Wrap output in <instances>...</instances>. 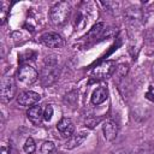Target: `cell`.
<instances>
[{
    "label": "cell",
    "instance_id": "cell-17",
    "mask_svg": "<svg viewBox=\"0 0 154 154\" xmlns=\"http://www.w3.org/2000/svg\"><path fill=\"white\" fill-rule=\"evenodd\" d=\"M7 12H8V4L6 1H0V19H1V24L5 23L6 17H7Z\"/></svg>",
    "mask_w": 154,
    "mask_h": 154
},
{
    "label": "cell",
    "instance_id": "cell-19",
    "mask_svg": "<svg viewBox=\"0 0 154 154\" xmlns=\"http://www.w3.org/2000/svg\"><path fill=\"white\" fill-rule=\"evenodd\" d=\"M52 117H53V107H52V105H47L43 111V119L46 122H49L52 119Z\"/></svg>",
    "mask_w": 154,
    "mask_h": 154
},
{
    "label": "cell",
    "instance_id": "cell-14",
    "mask_svg": "<svg viewBox=\"0 0 154 154\" xmlns=\"http://www.w3.org/2000/svg\"><path fill=\"white\" fill-rule=\"evenodd\" d=\"M54 152H55V144L52 141L43 142V144L41 146V149H40L41 154H53Z\"/></svg>",
    "mask_w": 154,
    "mask_h": 154
},
{
    "label": "cell",
    "instance_id": "cell-10",
    "mask_svg": "<svg viewBox=\"0 0 154 154\" xmlns=\"http://www.w3.org/2000/svg\"><path fill=\"white\" fill-rule=\"evenodd\" d=\"M26 116H28V119L35 124V125H38L41 123V120L43 119V111H42V107L40 105H35V106H31L29 107L28 112H26Z\"/></svg>",
    "mask_w": 154,
    "mask_h": 154
},
{
    "label": "cell",
    "instance_id": "cell-9",
    "mask_svg": "<svg viewBox=\"0 0 154 154\" xmlns=\"http://www.w3.org/2000/svg\"><path fill=\"white\" fill-rule=\"evenodd\" d=\"M102 131H103V136L107 141H113V140H116V137L118 135V125L113 119L108 118L105 120V123L102 125Z\"/></svg>",
    "mask_w": 154,
    "mask_h": 154
},
{
    "label": "cell",
    "instance_id": "cell-4",
    "mask_svg": "<svg viewBox=\"0 0 154 154\" xmlns=\"http://www.w3.org/2000/svg\"><path fill=\"white\" fill-rule=\"evenodd\" d=\"M116 71V63L113 60H106L93 69L91 77L95 79H105Z\"/></svg>",
    "mask_w": 154,
    "mask_h": 154
},
{
    "label": "cell",
    "instance_id": "cell-13",
    "mask_svg": "<svg viewBox=\"0 0 154 154\" xmlns=\"http://www.w3.org/2000/svg\"><path fill=\"white\" fill-rule=\"evenodd\" d=\"M102 30H103V23H102V22L96 23V24L89 30V32L87 34L85 37H88L89 40H91V38H96V37L102 32Z\"/></svg>",
    "mask_w": 154,
    "mask_h": 154
},
{
    "label": "cell",
    "instance_id": "cell-21",
    "mask_svg": "<svg viewBox=\"0 0 154 154\" xmlns=\"http://www.w3.org/2000/svg\"><path fill=\"white\" fill-rule=\"evenodd\" d=\"M146 97H147L148 100H150V101H154V94H153V88H152V87H150L149 91L146 94Z\"/></svg>",
    "mask_w": 154,
    "mask_h": 154
},
{
    "label": "cell",
    "instance_id": "cell-15",
    "mask_svg": "<svg viewBox=\"0 0 154 154\" xmlns=\"http://www.w3.org/2000/svg\"><path fill=\"white\" fill-rule=\"evenodd\" d=\"M36 58V52L34 51H25L24 53L19 54V58H18V61L20 64L25 63V61H29V60H34Z\"/></svg>",
    "mask_w": 154,
    "mask_h": 154
},
{
    "label": "cell",
    "instance_id": "cell-3",
    "mask_svg": "<svg viewBox=\"0 0 154 154\" xmlns=\"http://www.w3.org/2000/svg\"><path fill=\"white\" fill-rule=\"evenodd\" d=\"M38 77L37 71L30 65H22L17 72V81L22 87L31 85Z\"/></svg>",
    "mask_w": 154,
    "mask_h": 154
},
{
    "label": "cell",
    "instance_id": "cell-11",
    "mask_svg": "<svg viewBox=\"0 0 154 154\" xmlns=\"http://www.w3.org/2000/svg\"><path fill=\"white\" fill-rule=\"evenodd\" d=\"M107 97H108V89L105 85H101V87L96 88L93 91L91 97H90V101H91L93 105H100L103 101H106Z\"/></svg>",
    "mask_w": 154,
    "mask_h": 154
},
{
    "label": "cell",
    "instance_id": "cell-16",
    "mask_svg": "<svg viewBox=\"0 0 154 154\" xmlns=\"http://www.w3.org/2000/svg\"><path fill=\"white\" fill-rule=\"evenodd\" d=\"M23 149H24V152L28 153V154L35 153V150H36V144H35V142H34V140H32L31 137H29V138L25 141V143H24V146H23Z\"/></svg>",
    "mask_w": 154,
    "mask_h": 154
},
{
    "label": "cell",
    "instance_id": "cell-5",
    "mask_svg": "<svg viewBox=\"0 0 154 154\" xmlns=\"http://www.w3.org/2000/svg\"><path fill=\"white\" fill-rule=\"evenodd\" d=\"M16 95V82L13 77H4L1 81V101L7 102Z\"/></svg>",
    "mask_w": 154,
    "mask_h": 154
},
{
    "label": "cell",
    "instance_id": "cell-1",
    "mask_svg": "<svg viewBox=\"0 0 154 154\" xmlns=\"http://www.w3.org/2000/svg\"><path fill=\"white\" fill-rule=\"evenodd\" d=\"M58 76H59V69L57 66V59L54 57H47L45 60V66L40 75L41 83L45 87L52 85L58 79Z\"/></svg>",
    "mask_w": 154,
    "mask_h": 154
},
{
    "label": "cell",
    "instance_id": "cell-7",
    "mask_svg": "<svg viewBox=\"0 0 154 154\" xmlns=\"http://www.w3.org/2000/svg\"><path fill=\"white\" fill-rule=\"evenodd\" d=\"M41 100V96L40 94L35 93V91H31V90H28V91H23L18 95L17 97V102L20 105V106H24V107H31V106H35L38 103V101Z\"/></svg>",
    "mask_w": 154,
    "mask_h": 154
},
{
    "label": "cell",
    "instance_id": "cell-8",
    "mask_svg": "<svg viewBox=\"0 0 154 154\" xmlns=\"http://www.w3.org/2000/svg\"><path fill=\"white\" fill-rule=\"evenodd\" d=\"M57 129L61 137H71L75 132V124L70 118H61L57 124Z\"/></svg>",
    "mask_w": 154,
    "mask_h": 154
},
{
    "label": "cell",
    "instance_id": "cell-20",
    "mask_svg": "<svg viewBox=\"0 0 154 154\" xmlns=\"http://www.w3.org/2000/svg\"><path fill=\"white\" fill-rule=\"evenodd\" d=\"M100 122V118H96V117H89L88 119H85V125L90 129H93L97 123Z\"/></svg>",
    "mask_w": 154,
    "mask_h": 154
},
{
    "label": "cell",
    "instance_id": "cell-12",
    "mask_svg": "<svg viewBox=\"0 0 154 154\" xmlns=\"http://www.w3.org/2000/svg\"><path fill=\"white\" fill-rule=\"evenodd\" d=\"M87 137H88V132H87V131H79L78 134L72 135V136L70 137V140H69V141L66 142V144H65V148H66V149H73V148L78 147V146H81V144L85 141Z\"/></svg>",
    "mask_w": 154,
    "mask_h": 154
},
{
    "label": "cell",
    "instance_id": "cell-18",
    "mask_svg": "<svg viewBox=\"0 0 154 154\" xmlns=\"http://www.w3.org/2000/svg\"><path fill=\"white\" fill-rule=\"evenodd\" d=\"M128 72V65L126 64H120L118 67H116V75L118 76V78H122L126 75Z\"/></svg>",
    "mask_w": 154,
    "mask_h": 154
},
{
    "label": "cell",
    "instance_id": "cell-6",
    "mask_svg": "<svg viewBox=\"0 0 154 154\" xmlns=\"http://www.w3.org/2000/svg\"><path fill=\"white\" fill-rule=\"evenodd\" d=\"M40 42L48 48H61L64 46V40L57 32H45L40 36Z\"/></svg>",
    "mask_w": 154,
    "mask_h": 154
},
{
    "label": "cell",
    "instance_id": "cell-22",
    "mask_svg": "<svg viewBox=\"0 0 154 154\" xmlns=\"http://www.w3.org/2000/svg\"><path fill=\"white\" fill-rule=\"evenodd\" d=\"M0 154H10V148H8V146L2 144V146H1V152H0Z\"/></svg>",
    "mask_w": 154,
    "mask_h": 154
},
{
    "label": "cell",
    "instance_id": "cell-23",
    "mask_svg": "<svg viewBox=\"0 0 154 154\" xmlns=\"http://www.w3.org/2000/svg\"><path fill=\"white\" fill-rule=\"evenodd\" d=\"M112 154H130L128 150H119V152H116V153H112Z\"/></svg>",
    "mask_w": 154,
    "mask_h": 154
},
{
    "label": "cell",
    "instance_id": "cell-2",
    "mask_svg": "<svg viewBox=\"0 0 154 154\" xmlns=\"http://www.w3.org/2000/svg\"><path fill=\"white\" fill-rule=\"evenodd\" d=\"M71 13V5L67 1H59L54 4L49 11V19L54 25H63L66 23Z\"/></svg>",
    "mask_w": 154,
    "mask_h": 154
}]
</instances>
